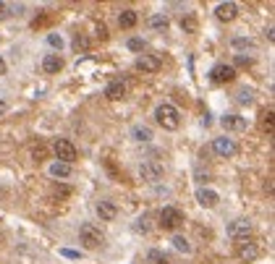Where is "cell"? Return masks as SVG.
I'll use <instances>...</instances> for the list:
<instances>
[{
	"instance_id": "cell-1",
	"label": "cell",
	"mask_w": 275,
	"mask_h": 264,
	"mask_svg": "<svg viewBox=\"0 0 275 264\" xmlns=\"http://www.w3.org/2000/svg\"><path fill=\"white\" fill-rule=\"evenodd\" d=\"M155 118H157V123L163 126L165 131H176L178 126H181V112H178V108L168 105V102H163V105H157V110H155Z\"/></svg>"
},
{
	"instance_id": "cell-2",
	"label": "cell",
	"mask_w": 275,
	"mask_h": 264,
	"mask_svg": "<svg viewBox=\"0 0 275 264\" xmlns=\"http://www.w3.org/2000/svg\"><path fill=\"white\" fill-rule=\"evenodd\" d=\"M102 233H100V228H95L92 222H84L82 228H79V244H82L84 248H100L102 246Z\"/></svg>"
},
{
	"instance_id": "cell-3",
	"label": "cell",
	"mask_w": 275,
	"mask_h": 264,
	"mask_svg": "<svg viewBox=\"0 0 275 264\" xmlns=\"http://www.w3.org/2000/svg\"><path fill=\"white\" fill-rule=\"evenodd\" d=\"M183 225V212L176 210V206H165L163 212H160V228L163 230H176V228Z\"/></svg>"
},
{
	"instance_id": "cell-4",
	"label": "cell",
	"mask_w": 275,
	"mask_h": 264,
	"mask_svg": "<svg viewBox=\"0 0 275 264\" xmlns=\"http://www.w3.org/2000/svg\"><path fill=\"white\" fill-rule=\"evenodd\" d=\"M53 152H55V157H58V162H66V165H71L76 160V146L68 139H55L53 142Z\"/></svg>"
},
{
	"instance_id": "cell-5",
	"label": "cell",
	"mask_w": 275,
	"mask_h": 264,
	"mask_svg": "<svg viewBox=\"0 0 275 264\" xmlns=\"http://www.w3.org/2000/svg\"><path fill=\"white\" fill-rule=\"evenodd\" d=\"M139 176L147 183H157V180H163V165L155 162V160H147V162L139 165Z\"/></svg>"
},
{
	"instance_id": "cell-6",
	"label": "cell",
	"mask_w": 275,
	"mask_h": 264,
	"mask_svg": "<svg viewBox=\"0 0 275 264\" xmlns=\"http://www.w3.org/2000/svg\"><path fill=\"white\" fill-rule=\"evenodd\" d=\"M228 236H231L233 240H246L251 236V222L246 220V217H238V220L228 222Z\"/></svg>"
},
{
	"instance_id": "cell-7",
	"label": "cell",
	"mask_w": 275,
	"mask_h": 264,
	"mask_svg": "<svg viewBox=\"0 0 275 264\" xmlns=\"http://www.w3.org/2000/svg\"><path fill=\"white\" fill-rule=\"evenodd\" d=\"M210 78L215 84H231L236 78V68L233 66H215L210 71Z\"/></svg>"
},
{
	"instance_id": "cell-8",
	"label": "cell",
	"mask_w": 275,
	"mask_h": 264,
	"mask_svg": "<svg viewBox=\"0 0 275 264\" xmlns=\"http://www.w3.org/2000/svg\"><path fill=\"white\" fill-rule=\"evenodd\" d=\"M212 152H215L217 157H233V154L238 152V146H236L233 139L223 136V139H215V142H212Z\"/></svg>"
},
{
	"instance_id": "cell-9",
	"label": "cell",
	"mask_w": 275,
	"mask_h": 264,
	"mask_svg": "<svg viewBox=\"0 0 275 264\" xmlns=\"http://www.w3.org/2000/svg\"><path fill=\"white\" fill-rule=\"evenodd\" d=\"M136 71H142V74H157L160 71V60L155 58V55H139V58H136Z\"/></svg>"
},
{
	"instance_id": "cell-10",
	"label": "cell",
	"mask_w": 275,
	"mask_h": 264,
	"mask_svg": "<svg viewBox=\"0 0 275 264\" xmlns=\"http://www.w3.org/2000/svg\"><path fill=\"white\" fill-rule=\"evenodd\" d=\"M97 214H100V220H105V222H113L118 217V206L113 204V202H97Z\"/></svg>"
},
{
	"instance_id": "cell-11",
	"label": "cell",
	"mask_w": 275,
	"mask_h": 264,
	"mask_svg": "<svg viewBox=\"0 0 275 264\" xmlns=\"http://www.w3.org/2000/svg\"><path fill=\"white\" fill-rule=\"evenodd\" d=\"M215 16L220 18V21H233L238 16V6L231 3V0H228V3H220V6L215 8Z\"/></svg>"
},
{
	"instance_id": "cell-12",
	"label": "cell",
	"mask_w": 275,
	"mask_h": 264,
	"mask_svg": "<svg viewBox=\"0 0 275 264\" xmlns=\"http://www.w3.org/2000/svg\"><path fill=\"white\" fill-rule=\"evenodd\" d=\"M220 126L225 131H246V118H241V116H225L223 120H220Z\"/></svg>"
},
{
	"instance_id": "cell-13",
	"label": "cell",
	"mask_w": 275,
	"mask_h": 264,
	"mask_svg": "<svg viewBox=\"0 0 275 264\" xmlns=\"http://www.w3.org/2000/svg\"><path fill=\"white\" fill-rule=\"evenodd\" d=\"M259 254H262V251H259V246H257V244H244L241 248H238V259L246 262V264L257 262V259H259Z\"/></svg>"
},
{
	"instance_id": "cell-14",
	"label": "cell",
	"mask_w": 275,
	"mask_h": 264,
	"mask_svg": "<svg viewBox=\"0 0 275 264\" xmlns=\"http://www.w3.org/2000/svg\"><path fill=\"white\" fill-rule=\"evenodd\" d=\"M197 202H199L202 206H207V210H212V206H217L220 196H217L212 188H199V191H197Z\"/></svg>"
},
{
	"instance_id": "cell-15",
	"label": "cell",
	"mask_w": 275,
	"mask_h": 264,
	"mask_svg": "<svg viewBox=\"0 0 275 264\" xmlns=\"http://www.w3.org/2000/svg\"><path fill=\"white\" fill-rule=\"evenodd\" d=\"M63 68V58L61 55H45V60H42V71L45 74H58Z\"/></svg>"
},
{
	"instance_id": "cell-16",
	"label": "cell",
	"mask_w": 275,
	"mask_h": 264,
	"mask_svg": "<svg viewBox=\"0 0 275 264\" xmlns=\"http://www.w3.org/2000/svg\"><path fill=\"white\" fill-rule=\"evenodd\" d=\"M136 24H139L136 10H121V14H118V26L121 29H134Z\"/></svg>"
},
{
	"instance_id": "cell-17",
	"label": "cell",
	"mask_w": 275,
	"mask_h": 264,
	"mask_svg": "<svg viewBox=\"0 0 275 264\" xmlns=\"http://www.w3.org/2000/svg\"><path fill=\"white\" fill-rule=\"evenodd\" d=\"M105 97H108V100H123V97H126V84H123V82H113V84H108Z\"/></svg>"
},
{
	"instance_id": "cell-18",
	"label": "cell",
	"mask_w": 275,
	"mask_h": 264,
	"mask_svg": "<svg viewBox=\"0 0 275 264\" xmlns=\"http://www.w3.org/2000/svg\"><path fill=\"white\" fill-rule=\"evenodd\" d=\"M131 139L139 142V144H147L152 139V131L147 128V126H134V128H131Z\"/></svg>"
},
{
	"instance_id": "cell-19",
	"label": "cell",
	"mask_w": 275,
	"mask_h": 264,
	"mask_svg": "<svg viewBox=\"0 0 275 264\" xmlns=\"http://www.w3.org/2000/svg\"><path fill=\"white\" fill-rule=\"evenodd\" d=\"M71 173H74V168L66 165V162H53V165H50V176H53V178H68Z\"/></svg>"
},
{
	"instance_id": "cell-20",
	"label": "cell",
	"mask_w": 275,
	"mask_h": 264,
	"mask_svg": "<svg viewBox=\"0 0 275 264\" xmlns=\"http://www.w3.org/2000/svg\"><path fill=\"white\" fill-rule=\"evenodd\" d=\"M173 248L181 251V254H191V244H189L183 236H176V238H173Z\"/></svg>"
},
{
	"instance_id": "cell-21",
	"label": "cell",
	"mask_w": 275,
	"mask_h": 264,
	"mask_svg": "<svg viewBox=\"0 0 275 264\" xmlns=\"http://www.w3.org/2000/svg\"><path fill=\"white\" fill-rule=\"evenodd\" d=\"M168 24H170V21H168V16H163V14H155V16L150 18V26H152V29H168Z\"/></svg>"
},
{
	"instance_id": "cell-22",
	"label": "cell",
	"mask_w": 275,
	"mask_h": 264,
	"mask_svg": "<svg viewBox=\"0 0 275 264\" xmlns=\"http://www.w3.org/2000/svg\"><path fill=\"white\" fill-rule=\"evenodd\" d=\"M74 50L76 52H87L89 50V40L84 37V34H76V37H74Z\"/></svg>"
},
{
	"instance_id": "cell-23",
	"label": "cell",
	"mask_w": 275,
	"mask_h": 264,
	"mask_svg": "<svg viewBox=\"0 0 275 264\" xmlns=\"http://www.w3.org/2000/svg\"><path fill=\"white\" fill-rule=\"evenodd\" d=\"M150 262H152V264H170L168 254H163L160 248H152V251H150Z\"/></svg>"
},
{
	"instance_id": "cell-24",
	"label": "cell",
	"mask_w": 275,
	"mask_h": 264,
	"mask_svg": "<svg viewBox=\"0 0 275 264\" xmlns=\"http://www.w3.org/2000/svg\"><path fill=\"white\" fill-rule=\"evenodd\" d=\"M181 29L186 34H194V32H197V21H194V18H181Z\"/></svg>"
},
{
	"instance_id": "cell-25",
	"label": "cell",
	"mask_w": 275,
	"mask_h": 264,
	"mask_svg": "<svg viewBox=\"0 0 275 264\" xmlns=\"http://www.w3.org/2000/svg\"><path fill=\"white\" fill-rule=\"evenodd\" d=\"M233 48H236V50H251V48H254V42L238 37V40H233Z\"/></svg>"
},
{
	"instance_id": "cell-26",
	"label": "cell",
	"mask_w": 275,
	"mask_h": 264,
	"mask_svg": "<svg viewBox=\"0 0 275 264\" xmlns=\"http://www.w3.org/2000/svg\"><path fill=\"white\" fill-rule=\"evenodd\" d=\"M48 44L55 50H61L63 48V40H61V34H48Z\"/></svg>"
},
{
	"instance_id": "cell-27",
	"label": "cell",
	"mask_w": 275,
	"mask_h": 264,
	"mask_svg": "<svg viewBox=\"0 0 275 264\" xmlns=\"http://www.w3.org/2000/svg\"><path fill=\"white\" fill-rule=\"evenodd\" d=\"M134 228H136V230H139V233H150V220H147V217H139Z\"/></svg>"
},
{
	"instance_id": "cell-28",
	"label": "cell",
	"mask_w": 275,
	"mask_h": 264,
	"mask_svg": "<svg viewBox=\"0 0 275 264\" xmlns=\"http://www.w3.org/2000/svg\"><path fill=\"white\" fill-rule=\"evenodd\" d=\"M129 50L142 52V50H144V42H142V40H136V37H134V40H129Z\"/></svg>"
},
{
	"instance_id": "cell-29",
	"label": "cell",
	"mask_w": 275,
	"mask_h": 264,
	"mask_svg": "<svg viewBox=\"0 0 275 264\" xmlns=\"http://www.w3.org/2000/svg\"><path fill=\"white\" fill-rule=\"evenodd\" d=\"M238 102L249 105V102H251V89H241V92H238Z\"/></svg>"
},
{
	"instance_id": "cell-30",
	"label": "cell",
	"mask_w": 275,
	"mask_h": 264,
	"mask_svg": "<svg viewBox=\"0 0 275 264\" xmlns=\"http://www.w3.org/2000/svg\"><path fill=\"white\" fill-rule=\"evenodd\" d=\"M251 63H254V60H251V58H246V55H236V66H241V68H249Z\"/></svg>"
},
{
	"instance_id": "cell-31",
	"label": "cell",
	"mask_w": 275,
	"mask_h": 264,
	"mask_svg": "<svg viewBox=\"0 0 275 264\" xmlns=\"http://www.w3.org/2000/svg\"><path fill=\"white\" fill-rule=\"evenodd\" d=\"M68 194H71V188H66V186H58V188H55V199H66Z\"/></svg>"
},
{
	"instance_id": "cell-32",
	"label": "cell",
	"mask_w": 275,
	"mask_h": 264,
	"mask_svg": "<svg viewBox=\"0 0 275 264\" xmlns=\"http://www.w3.org/2000/svg\"><path fill=\"white\" fill-rule=\"evenodd\" d=\"M197 180L199 183H210V173L207 170H197Z\"/></svg>"
},
{
	"instance_id": "cell-33",
	"label": "cell",
	"mask_w": 275,
	"mask_h": 264,
	"mask_svg": "<svg viewBox=\"0 0 275 264\" xmlns=\"http://www.w3.org/2000/svg\"><path fill=\"white\" fill-rule=\"evenodd\" d=\"M95 32H97V37H100V40H108V29L102 26V24H97V26H95Z\"/></svg>"
},
{
	"instance_id": "cell-34",
	"label": "cell",
	"mask_w": 275,
	"mask_h": 264,
	"mask_svg": "<svg viewBox=\"0 0 275 264\" xmlns=\"http://www.w3.org/2000/svg\"><path fill=\"white\" fill-rule=\"evenodd\" d=\"M265 128H267V131L272 128V110H267V112H265Z\"/></svg>"
},
{
	"instance_id": "cell-35",
	"label": "cell",
	"mask_w": 275,
	"mask_h": 264,
	"mask_svg": "<svg viewBox=\"0 0 275 264\" xmlns=\"http://www.w3.org/2000/svg\"><path fill=\"white\" fill-rule=\"evenodd\" d=\"M6 71H8V66H6L3 58H0V76H6Z\"/></svg>"
},
{
	"instance_id": "cell-36",
	"label": "cell",
	"mask_w": 275,
	"mask_h": 264,
	"mask_svg": "<svg viewBox=\"0 0 275 264\" xmlns=\"http://www.w3.org/2000/svg\"><path fill=\"white\" fill-rule=\"evenodd\" d=\"M267 40H270V42L275 40V29H272V26H267Z\"/></svg>"
},
{
	"instance_id": "cell-37",
	"label": "cell",
	"mask_w": 275,
	"mask_h": 264,
	"mask_svg": "<svg viewBox=\"0 0 275 264\" xmlns=\"http://www.w3.org/2000/svg\"><path fill=\"white\" fill-rule=\"evenodd\" d=\"M6 110H8V108H6V102L0 100V116H6Z\"/></svg>"
},
{
	"instance_id": "cell-38",
	"label": "cell",
	"mask_w": 275,
	"mask_h": 264,
	"mask_svg": "<svg viewBox=\"0 0 275 264\" xmlns=\"http://www.w3.org/2000/svg\"><path fill=\"white\" fill-rule=\"evenodd\" d=\"M6 16V3H0V18Z\"/></svg>"
}]
</instances>
